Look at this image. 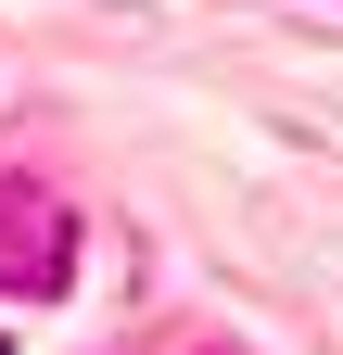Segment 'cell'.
I'll return each mask as SVG.
<instances>
[{"label": "cell", "instance_id": "cell-1", "mask_svg": "<svg viewBox=\"0 0 343 355\" xmlns=\"http://www.w3.org/2000/svg\"><path fill=\"white\" fill-rule=\"evenodd\" d=\"M64 254H76L64 203L26 191V178H0V292H64Z\"/></svg>", "mask_w": 343, "mask_h": 355}, {"label": "cell", "instance_id": "cell-2", "mask_svg": "<svg viewBox=\"0 0 343 355\" xmlns=\"http://www.w3.org/2000/svg\"><path fill=\"white\" fill-rule=\"evenodd\" d=\"M0 355H13V343H0Z\"/></svg>", "mask_w": 343, "mask_h": 355}]
</instances>
